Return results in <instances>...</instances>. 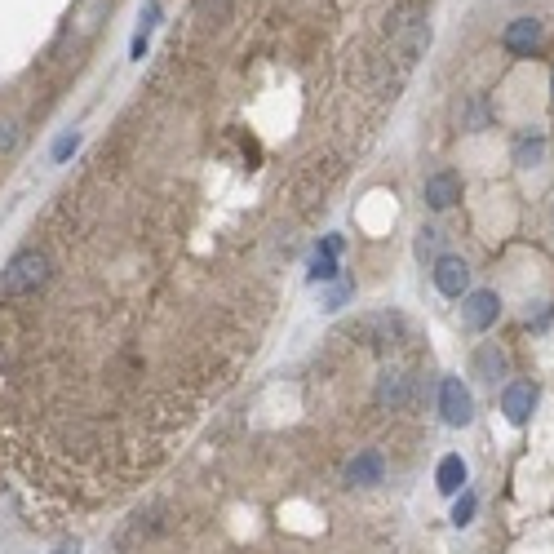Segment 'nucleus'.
<instances>
[{
	"label": "nucleus",
	"instance_id": "3",
	"mask_svg": "<svg viewBox=\"0 0 554 554\" xmlns=\"http://www.w3.org/2000/svg\"><path fill=\"white\" fill-rule=\"evenodd\" d=\"M439 413H444L448 426L475 422V399H470V391L461 386V377H444V386H439Z\"/></svg>",
	"mask_w": 554,
	"mask_h": 554
},
{
	"label": "nucleus",
	"instance_id": "21",
	"mask_svg": "<svg viewBox=\"0 0 554 554\" xmlns=\"http://www.w3.org/2000/svg\"><path fill=\"white\" fill-rule=\"evenodd\" d=\"M320 253H333L337 258V253H342V235H328V240L320 244Z\"/></svg>",
	"mask_w": 554,
	"mask_h": 554
},
{
	"label": "nucleus",
	"instance_id": "12",
	"mask_svg": "<svg viewBox=\"0 0 554 554\" xmlns=\"http://www.w3.org/2000/svg\"><path fill=\"white\" fill-rule=\"evenodd\" d=\"M435 484H439V492H448V497L461 492V484H466V461H461L457 453L444 457V461H439V470H435Z\"/></svg>",
	"mask_w": 554,
	"mask_h": 554
},
{
	"label": "nucleus",
	"instance_id": "13",
	"mask_svg": "<svg viewBox=\"0 0 554 554\" xmlns=\"http://www.w3.org/2000/svg\"><path fill=\"white\" fill-rule=\"evenodd\" d=\"M541 151H546V138H541V133H523V138L515 142V164L532 169V164L541 160Z\"/></svg>",
	"mask_w": 554,
	"mask_h": 554
},
{
	"label": "nucleus",
	"instance_id": "1",
	"mask_svg": "<svg viewBox=\"0 0 554 554\" xmlns=\"http://www.w3.org/2000/svg\"><path fill=\"white\" fill-rule=\"evenodd\" d=\"M49 271H54V262H49L45 249H18L14 258L5 262V271H0V293L5 297H32L49 284Z\"/></svg>",
	"mask_w": 554,
	"mask_h": 554
},
{
	"label": "nucleus",
	"instance_id": "9",
	"mask_svg": "<svg viewBox=\"0 0 554 554\" xmlns=\"http://www.w3.org/2000/svg\"><path fill=\"white\" fill-rule=\"evenodd\" d=\"M408 399H413V377L404 373H382L377 377V404L399 413V408H408Z\"/></svg>",
	"mask_w": 554,
	"mask_h": 554
},
{
	"label": "nucleus",
	"instance_id": "17",
	"mask_svg": "<svg viewBox=\"0 0 554 554\" xmlns=\"http://www.w3.org/2000/svg\"><path fill=\"white\" fill-rule=\"evenodd\" d=\"M18 138H23V133H18L14 120H0V156H14V151H18Z\"/></svg>",
	"mask_w": 554,
	"mask_h": 554
},
{
	"label": "nucleus",
	"instance_id": "6",
	"mask_svg": "<svg viewBox=\"0 0 554 554\" xmlns=\"http://www.w3.org/2000/svg\"><path fill=\"white\" fill-rule=\"evenodd\" d=\"M501 45H506L515 58H532L541 45V23L537 18H515V23L501 32Z\"/></svg>",
	"mask_w": 554,
	"mask_h": 554
},
{
	"label": "nucleus",
	"instance_id": "11",
	"mask_svg": "<svg viewBox=\"0 0 554 554\" xmlns=\"http://www.w3.org/2000/svg\"><path fill=\"white\" fill-rule=\"evenodd\" d=\"M475 377L479 382H497V377H506V351H501V346H479Z\"/></svg>",
	"mask_w": 554,
	"mask_h": 554
},
{
	"label": "nucleus",
	"instance_id": "7",
	"mask_svg": "<svg viewBox=\"0 0 554 554\" xmlns=\"http://www.w3.org/2000/svg\"><path fill=\"white\" fill-rule=\"evenodd\" d=\"M422 200L430 204V209H453V204L461 200V178L457 173H430V178L422 182Z\"/></svg>",
	"mask_w": 554,
	"mask_h": 554
},
{
	"label": "nucleus",
	"instance_id": "5",
	"mask_svg": "<svg viewBox=\"0 0 554 554\" xmlns=\"http://www.w3.org/2000/svg\"><path fill=\"white\" fill-rule=\"evenodd\" d=\"M532 408H537V386H532V382H510L506 391H501V413H506L510 426L528 422Z\"/></svg>",
	"mask_w": 554,
	"mask_h": 554
},
{
	"label": "nucleus",
	"instance_id": "14",
	"mask_svg": "<svg viewBox=\"0 0 554 554\" xmlns=\"http://www.w3.org/2000/svg\"><path fill=\"white\" fill-rule=\"evenodd\" d=\"M337 280V258L333 253H315L311 258V284H328Z\"/></svg>",
	"mask_w": 554,
	"mask_h": 554
},
{
	"label": "nucleus",
	"instance_id": "16",
	"mask_svg": "<svg viewBox=\"0 0 554 554\" xmlns=\"http://www.w3.org/2000/svg\"><path fill=\"white\" fill-rule=\"evenodd\" d=\"M475 510H479L475 492H466V497H457V506H453V523H457V528H466V523L475 519Z\"/></svg>",
	"mask_w": 554,
	"mask_h": 554
},
{
	"label": "nucleus",
	"instance_id": "10",
	"mask_svg": "<svg viewBox=\"0 0 554 554\" xmlns=\"http://www.w3.org/2000/svg\"><path fill=\"white\" fill-rule=\"evenodd\" d=\"M346 479L359 488H373V484H382V457L377 453H359L351 461V470H346Z\"/></svg>",
	"mask_w": 554,
	"mask_h": 554
},
{
	"label": "nucleus",
	"instance_id": "15",
	"mask_svg": "<svg viewBox=\"0 0 554 554\" xmlns=\"http://www.w3.org/2000/svg\"><path fill=\"white\" fill-rule=\"evenodd\" d=\"M439 240H444V235H439L435 227H422V231H417V258H435V253H439Z\"/></svg>",
	"mask_w": 554,
	"mask_h": 554
},
{
	"label": "nucleus",
	"instance_id": "20",
	"mask_svg": "<svg viewBox=\"0 0 554 554\" xmlns=\"http://www.w3.org/2000/svg\"><path fill=\"white\" fill-rule=\"evenodd\" d=\"M351 297V284H342V289H333V297H328V311H337V306Z\"/></svg>",
	"mask_w": 554,
	"mask_h": 554
},
{
	"label": "nucleus",
	"instance_id": "4",
	"mask_svg": "<svg viewBox=\"0 0 554 554\" xmlns=\"http://www.w3.org/2000/svg\"><path fill=\"white\" fill-rule=\"evenodd\" d=\"M497 315H501V297L492 293V289L470 293L466 306H461V324H466L470 333H484V328H492V324H497Z\"/></svg>",
	"mask_w": 554,
	"mask_h": 554
},
{
	"label": "nucleus",
	"instance_id": "22",
	"mask_svg": "<svg viewBox=\"0 0 554 554\" xmlns=\"http://www.w3.org/2000/svg\"><path fill=\"white\" fill-rule=\"evenodd\" d=\"M54 554H80V541H63V546H58Z\"/></svg>",
	"mask_w": 554,
	"mask_h": 554
},
{
	"label": "nucleus",
	"instance_id": "8",
	"mask_svg": "<svg viewBox=\"0 0 554 554\" xmlns=\"http://www.w3.org/2000/svg\"><path fill=\"white\" fill-rule=\"evenodd\" d=\"M470 284V266L461 258H435V289L444 297H461Z\"/></svg>",
	"mask_w": 554,
	"mask_h": 554
},
{
	"label": "nucleus",
	"instance_id": "19",
	"mask_svg": "<svg viewBox=\"0 0 554 554\" xmlns=\"http://www.w3.org/2000/svg\"><path fill=\"white\" fill-rule=\"evenodd\" d=\"M76 147H80V133H63V138L54 142V160L63 164V160H67V156H71V151H76Z\"/></svg>",
	"mask_w": 554,
	"mask_h": 554
},
{
	"label": "nucleus",
	"instance_id": "18",
	"mask_svg": "<svg viewBox=\"0 0 554 554\" xmlns=\"http://www.w3.org/2000/svg\"><path fill=\"white\" fill-rule=\"evenodd\" d=\"M196 14L204 18V23H209V18H213V23H222V18H227V0H200Z\"/></svg>",
	"mask_w": 554,
	"mask_h": 554
},
{
	"label": "nucleus",
	"instance_id": "2",
	"mask_svg": "<svg viewBox=\"0 0 554 554\" xmlns=\"http://www.w3.org/2000/svg\"><path fill=\"white\" fill-rule=\"evenodd\" d=\"M426 45H430L426 14L417 5H399L395 14H391V58L408 71V67L417 63V58L426 54Z\"/></svg>",
	"mask_w": 554,
	"mask_h": 554
}]
</instances>
